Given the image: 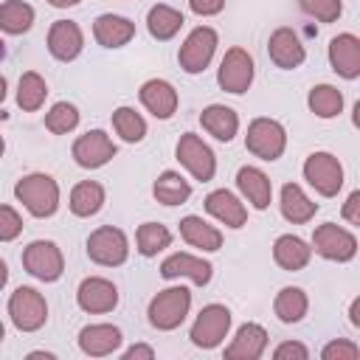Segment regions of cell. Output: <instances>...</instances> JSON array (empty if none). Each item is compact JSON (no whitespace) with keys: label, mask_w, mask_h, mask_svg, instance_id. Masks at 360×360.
Returning a JSON list of instances; mask_svg holds the SVG:
<instances>
[{"label":"cell","mask_w":360,"mask_h":360,"mask_svg":"<svg viewBox=\"0 0 360 360\" xmlns=\"http://www.w3.org/2000/svg\"><path fill=\"white\" fill-rule=\"evenodd\" d=\"M14 197L31 217L48 219L59 208V183L45 172H31L14 183Z\"/></svg>","instance_id":"cell-1"},{"label":"cell","mask_w":360,"mask_h":360,"mask_svg":"<svg viewBox=\"0 0 360 360\" xmlns=\"http://www.w3.org/2000/svg\"><path fill=\"white\" fill-rule=\"evenodd\" d=\"M188 309H191V290L183 287V284H177V287L160 290V292L149 301L146 315H149V323H152L155 329L172 332V329H177V326L186 321Z\"/></svg>","instance_id":"cell-2"},{"label":"cell","mask_w":360,"mask_h":360,"mask_svg":"<svg viewBox=\"0 0 360 360\" xmlns=\"http://www.w3.org/2000/svg\"><path fill=\"white\" fill-rule=\"evenodd\" d=\"M245 149L259 160H278L287 149V129L276 118H253L245 132Z\"/></svg>","instance_id":"cell-3"},{"label":"cell","mask_w":360,"mask_h":360,"mask_svg":"<svg viewBox=\"0 0 360 360\" xmlns=\"http://www.w3.org/2000/svg\"><path fill=\"white\" fill-rule=\"evenodd\" d=\"M174 158L180 160V166L200 183L214 180L217 174V158L214 149L197 135V132H183L177 146H174Z\"/></svg>","instance_id":"cell-4"},{"label":"cell","mask_w":360,"mask_h":360,"mask_svg":"<svg viewBox=\"0 0 360 360\" xmlns=\"http://www.w3.org/2000/svg\"><path fill=\"white\" fill-rule=\"evenodd\" d=\"M321 259L326 262H352L357 256V236L335 222H323L312 231V245H309Z\"/></svg>","instance_id":"cell-5"},{"label":"cell","mask_w":360,"mask_h":360,"mask_svg":"<svg viewBox=\"0 0 360 360\" xmlns=\"http://www.w3.org/2000/svg\"><path fill=\"white\" fill-rule=\"evenodd\" d=\"M231 309L225 304H205L191 323V343L197 349H217L231 332Z\"/></svg>","instance_id":"cell-6"},{"label":"cell","mask_w":360,"mask_h":360,"mask_svg":"<svg viewBox=\"0 0 360 360\" xmlns=\"http://www.w3.org/2000/svg\"><path fill=\"white\" fill-rule=\"evenodd\" d=\"M253 76H256L253 56H250L245 48H239V45L228 48L225 56H222V62H219V70H217V84H219V90L233 93V96H242V93L250 90Z\"/></svg>","instance_id":"cell-7"},{"label":"cell","mask_w":360,"mask_h":360,"mask_svg":"<svg viewBox=\"0 0 360 360\" xmlns=\"http://www.w3.org/2000/svg\"><path fill=\"white\" fill-rule=\"evenodd\" d=\"M87 256L101 267H118L129 256V239L115 225H101L87 236Z\"/></svg>","instance_id":"cell-8"},{"label":"cell","mask_w":360,"mask_h":360,"mask_svg":"<svg viewBox=\"0 0 360 360\" xmlns=\"http://www.w3.org/2000/svg\"><path fill=\"white\" fill-rule=\"evenodd\" d=\"M22 267L34 278L51 284V281H59L62 278V273H65V256H62V250H59L56 242H51V239H34L22 250Z\"/></svg>","instance_id":"cell-9"},{"label":"cell","mask_w":360,"mask_h":360,"mask_svg":"<svg viewBox=\"0 0 360 360\" xmlns=\"http://www.w3.org/2000/svg\"><path fill=\"white\" fill-rule=\"evenodd\" d=\"M8 315H11V323L20 329V332H37L45 326L48 321V304H45V295L34 287H17L8 298Z\"/></svg>","instance_id":"cell-10"},{"label":"cell","mask_w":360,"mask_h":360,"mask_svg":"<svg viewBox=\"0 0 360 360\" xmlns=\"http://www.w3.org/2000/svg\"><path fill=\"white\" fill-rule=\"evenodd\" d=\"M217 45H219L217 31H214L211 25H197V28L183 39V45H180V51H177L180 68H183L186 73H191V76L202 73V70L211 65Z\"/></svg>","instance_id":"cell-11"},{"label":"cell","mask_w":360,"mask_h":360,"mask_svg":"<svg viewBox=\"0 0 360 360\" xmlns=\"http://www.w3.org/2000/svg\"><path fill=\"white\" fill-rule=\"evenodd\" d=\"M304 180L321 197H335L343 188V166L332 152H312L304 160Z\"/></svg>","instance_id":"cell-12"},{"label":"cell","mask_w":360,"mask_h":360,"mask_svg":"<svg viewBox=\"0 0 360 360\" xmlns=\"http://www.w3.org/2000/svg\"><path fill=\"white\" fill-rule=\"evenodd\" d=\"M70 155L82 169H101L118 155V146L112 143V138L104 129H87L84 135H79L73 141Z\"/></svg>","instance_id":"cell-13"},{"label":"cell","mask_w":360,"mask_h":360,"mask_svg":"<svg viewBox=\"0 0 360 360\" xmlns=\"http://www.w3.org/2000/svg\"><path fill=\"white\" fill-rule=\"evenodd\" d=\"M76 304L87 315L112 312L118 307V287L104 276H87L76 290Z\"/></svg>","instance_id":"cell-14"},{"label":"cell","mask_w":360,"mask_h":360,"mask_svg":"<svg viewBox=\"0 0 360 360\" xmlns=\"http://www.w3.org/2000/svg\"><path fill=\"white\" fill-rule=\"evenodd\" d=\"M267 56L273 59L276 68H281V70H295V68L304 65L307 48H304L301 37H298L292 28L281 25V28H276V31L270 34V39H267Z\"/></svg>","instance_id":"cell-15"},{"label":"cell","mask_w":360,"mask_h":360,"mask_svg":"<svg viewBox=\"0 0 360 360\" xmlns=\"http://www.w3.org/2000/svg\"><path fill=\"white\" fill-rule=\"evenodd\" d=\"M138 98L146 107V112H152L160 121H169L177 112V104H180V96H177L174 84L166 82V79H149V82H143L141 90H138Z\"/></svg>","instance_id":"cell-16"},{"label":"cell","mask_w":360,"mask_h":360,"mask_svg":"<svg viewBox=\"0 0 360 360\" xmlns=\"http://www.w3.org/2000/svg\"><path fill=\"white\" fill-rule=\"evenodd\" d=\"M84 48V34L73 20H56L48 28V51L56 62H73Z\"/></svg>","instance_id":"cell-17"},{"label":"cell","mask_w":360,"mask_h":360,"mask_svg":"<svg viewBox=\"0 0 360 360\" xmlns=\"http://www.w3.org/2000/svg\"><path fill=\"white\" fill-rule=\"evenodd\" d=\"M264 349H267V329L256 321H248L236 329V335L225 346V357L228 360H259Z\"/></svg>","instance_id":"cell-18"},{"label":"cell","mask_w":360,"mask_h":360,"mask_svg":"<svg viewBox=\"0 0 360 360\" xmlns=\"http://www.w3.org/2000/svg\"><path fill=\"white\" fill-rule=\"evenodd\" d=\"M329 65L338 76L354 82L360 76V39L354 34H338L329 39Z\"/></svg>","instance_id":"cell-19"},{"label":"cell","mask_w":360,"mask_h":360,"mask_svg":"<svg viewBox=\"0 0 360 360\" xmlns=\"http://www.w3.org/2000/svg\"><path fill=\"white\" fill-rule=\"evenodd\" d=\"M160 276L163 278H191L197 287H205L214 276V264L200 259V256H191V253H172L160 262Z\"/></svg>","instance_id":"cell-20"},{"label":"cell","mask_w":360,"mask_h":360,"mask_svg":"<svg viewBox=\"0 0 360 360\" xmlns=\"http://www.w3.org/2000/svg\"><path fill=\"white\" fill-rule=\"evenodd\" d=\"M121 340H124V335L112 323H87L79 332V349L87 357H107L121 349Z\"/></svg>","instance_id":"cell-21"},{"label":"cell","mask_w":360,"mask_h":360,"mask_svg":"<svg viewBox=\"0 0 360 360\" xmlns=\"http://www.w3.org/2000/svg\"><path fill=\"white\" fill-rule=\"evenodd\" d=\"M205 211H208L217 222H222L225 228H233V231H239V228L248 222V208H245V202H242L233 191H228V188L211 191V194L205 197Z\"/></svg>","instance_id":"cell-22"},{"label":"cell","mask_w":360,"mask_h":360,"mask_svg":"<svg viewBox=\"0 0 360 360\" xmlns=\"http://www.w3.org/2000/svg\"><path fill=\"white\" fill-rule=\"evenodd\" d=\"M236 188L239 194L256 208V211H267L270 200H273V183L270 177L259 169V166H242L236 172Z\"/></svg>","instance_id":"cell-23"},{"label":"cell","mask_w":360,"mask_h":360,"mask_svg":"<svg viewBox=\"0 0 360 360\" xmlns=\"http://www.w3.org/2000/svg\"><path fill=\"white\" fill-rule=\"evenodd\" d=\"M93 37L101 48H124L135 37V22L121 14H98L93 22Z\"/></svg>","instance_id":"cell-24"},{"label":"cell","mask_w":360,"mask_h":360,"mask_svg":"<svg viewBox=\"0 0 360 360\" xmlns=\"http://www.w3.org/2000/svg\"><path fill=\"white\" fill-rule=\"evenodd\" d=\"M309 259H312V248L295 233H281L273 242V262L287 273L304 270L309 264Z\"/></svg>","instance_id":"cell-25"},{"label":"cell","mask_w":360,"mask_h":360,"mask_svg":"<svg viewBox=\"0 0 360 360\" xmlns=\"http://www.w3.org/2000/svg\"><path fill=\"white\" fill-rule=\"evenodd\" d=\"M278 208H281V217L292 225H307L318 214V202H312L298 183H284L281 186Z\"/></svg>","instance_id":"cell-26"},{"label":"cell","mask_w":360,"mask_h":360,"mask_svg":"<svg viewBox=\"0 0 360 360\" xmlns=\"http://www.w3.org/2000/svg\"><path fill=\"white\" fill-rule=\"evenodd\" d=\"M200 124L211 138H217L222 143H231L239 132V115H236V110H231L225 104H208L200 112Z\"/></svg>","instance_id":"cell-27"},{"label":"cell","mask_w":360,"mask_h":360,"mask_svg":"<svg viewBox=\"0 0 360 360\" xmlns=\"http://www.w3.org/2000/svg\"><path fill=\"white\" fill-rule=\"evenodd\" d=\"M180 236L186 239V245L200 248V250H205V253H214V250L222 248V231H219L217 225L205 222V219L197 217V214H188V217L180 219Z\"/></svg>","instance_id":"cell-28"},{"label":"cell","mask_w":360,"mask_h":360,"mask_svg":"<svg viewBox=\"0 0 360 360\" xmlns=\"http://www.w3.org/2000/svg\"><path fill=\"white\" fill-rule=\"evenodd\" d=\"M104 200H107V191H104V186L98 180H82V183L73 186L68 205H70L73 217L87 219V217H96L104 208Z\"/></svg>","instance_id":"cell-29"},{"label":"cell","mask_w":360,"mask_h":360,"mask_svg":"<svg viewBox=\"0 0 360 360\" xmlns=\"http://www.w3.org/2000/svg\"><path fill=\"white\" fill-rule=\"evenodd\" d=\"M152 194L160 205H183L191 197V183L180 172L166 169V172L158 174L155 186H152Z\"/></svg>","instance_id":"cell-30"},{"label":"cell","mask_w":360,"mask_h":360,"mask_svg":"<svg viewBox=\"0 0 360 360\" xmlns=\"http://www.w3.org/2000/svg\"><path fill=\"white\" fill-rule=\"evenodd\" d=\"M307 309H309V298H307V292L301 287H281L276 292V298H273V312H276V318L281 323L304 321Z\"/></svg>","instance_id":"cell-31"},{"label":"cell","mask_w":360,"mask_h":360,"mask_svg":"<svg viewBox=\"0 0 360 360\" xmlns=\"http://www.w3.org/2000/svg\"><path fill=\"white\" fill-rule=\"evenodd\" d=\"M183 22H186L183 14H180L177 8H172V6H166V3L152 6L149 14H146V28H149V34H152L158 42H166V39L177 37L180 28H183Z\"/></svg>","instance_id":"cell-32"},{"label":"cell","mask_w":360,"mask_h":360,"mask_svg":"<svg viewBox=\"0 0 360 360\" xmlns=\"http://www.w3.org/2000/svg\"><path fill=\"white\" fill-rule=\"evenodd\" d=\"M34 6H28L25 0H6L0 3V31L20 37L25 31H31L34 25Z\"/></svg>","instance_id":"cell-33"},{"label":"cell","mask_w":360,"mask_h":360,"mask_svg":"<svg viewBox=\"0 0 360 360\" xmlns=\"http://www.w3.org/2000/svg\"><path fill=\"white\" fill-rule=\"evenodd\" d=\"M48 98V84L37 70H25L17 82V107L22 112H37Z\"/></svg>","instance_id":"cell-34"},{"label":"cell","mask_w":360,"mask_h":360,"mask_svg":"<svg viewBox=\"0 0 360 360\" xmlns=\"http://www.w3.org/2000/svg\"><path fill=\"white\" fill-rule=\"evenodd\" d=\"M135 245H138L141 256L152 259V256H158L160 250H166L172 245V231L160 222H143L135 231Z\"/></svg>","instance_id":"cell-35"},{"label":"cell","mask_w":360,"mask_h":360,"mask_svg":"<svg viewBox=\"0 0 360 360\" xmlns=\"http://www.w3.org/2000/svg\"><path fill=\"white\" fill-rule=\"evenodd\" d=\"M307 104L318 118H335L343 112V93L335 84H315L307 96Z\"/></svg>","instance_id":"cell-36"},{"label":"cell","mask_w":360,"mask_h":360,"mask_svg":"<svg viewBox=\"0 0 360 360\" xmlns=\"http://www.w3.org/2000/svg\"><path fill=\"white\" fill-rule=\"evenodd\" d=\"M112 129L127 143H141L146 138V121L135 107H118L112 110Z\"/></svg>","instance_id":"cell-37"},{"label":"cell","mask_w":360,"mask_h":360,"mask_svg":"<svg viewBox=\"0 0 360 360\" xmlns=\"http://www.w3.org/2000/svg\"><path fill=\"white\" fill-rule=\"evenodd\" d=\"M79 127V110L70 101H56L48 112H45V129L53 135H68Z\"/></svg>","instance_id":"cell-38"},{"label":"cell","mask_w":360,"mask_h":360,"mask_svg":"<svg viewBox=\"0 0 360 360\" xmlns=\"http://www.w3.org/2000/svg\"><path fill=\"white\" fill-rule=\"evenodd\" d=\"M301 11L318 22H335L343 14V3L340 0H298Z\"/></svg>","instance_id":"cell-39"},{"label":"cell","mask_w":360,"mask_h":360,"mask_svg":"<svg viewBox=\"0 0 360 360\" xmlns=\"http://www.w3.org/2000/svg\"><path fill=\"white\" fill-rule=\"evenodd\" d=\"M321 357H323V360H357V357H360V346H357L354 340L338 338V340H329V343L321 349Z\"/></svg>","instance_id":"cell-40"},{"label":"cell","mask_w":360,"mask_h":360,"mask_svg":"<svg viewBox=\"0 0 360 360\" xmlns=\"http://www.w3.org/2000/svg\"><path fill=\"white\" fill-rule=\"evenodd\" d=\"M22 233V217L11 208L0 202V242H14Z\"/></svg>","instance_id":"cell-41"},{"label":"cell","mask_w":360,"mask_h":360,"mask_svg":"<svg viewBox=\"0 0 360 360\" xmlns=\"http://www.w3.org/2000/svg\"><path fill=\"white\" fill-rule=\"evenodd\" d=\"M273 357L276 360H307L309 349L304 343H298V340H284V343H278L273 349Z\"/></svg>","instance_id":"cell-42"},{"label":"cell","mask_w":360,"mask_h":360,"mask_svg":"<svg viewBox=\"0 0 360 360\" xmlns=\"http://www.w3.org/2000/svg\"><path fill=\"white\" fill-rule=\"evenodd\" d=\"M188 8L197 17H214L225 8V0H188Z\"/></svg>","instance_id":"cell-43"},{"label":"cell","mask_w":360,"mask_h":360,"mask_svg":"<svg viewBox=\"0 0 360 360\" xmlns=\"http://www.w3.org/2000/svg\"><path fill=\"white\" fill-rule=\"evenodd\" d=\"M343 219L349 225H360V191H352L343 202Z\"/></svg>","instance_id":"cell-44"},{"label":"cell","mask_w":360,"mask_h":360,"mask_svg":"<svg viewBox=\"0 0 360 360\" xmlns=\"http://www.w3.org/2000/svg\"><path fill=\"white\" fill-rule=\"evenodd\" d=\"M152 357H155V349L146 343H135L124 352V360H152Z\"/></svg>","instance_id":"cell-45"},{"label":"cell","mask_w":360,"mask_h":360,"mask_svg":"<svg viewBox=\"0 0 360 360\" xmlns=\"http://www.w3.org/2000/svg\"><path fill=\"white\" fill-rule=\"evenodd\" d=\"M349 321H352V326H360V298L352 301V307H349Z\"/></svg>","instance_id":"cell-46"},{"label":"cell","mask_w":360,"mask_h":360,"mask_svg":"<svg viewBox=\"0 0 360 360\" xmlns=\"http://www.w3.org/2000/svg\"><path fill=\"white\" fill-rule=\"evenodd\" d=\"M48 6H53V8H70V6H79L82 0H45Z\"/></svg>","instance_id":"cell-47"},{"label":"cell","mask_w":360,"mask_h":360,"mask_svg":"<svg viewBox=\"0 0 360 360\" xmlns=\"http://www.w3.org/2000/svg\"><path fill=\"white\" fill-rule=\"evenodd\" d=\"M6 284H8V264L0 259V290H3Z\"/></svg>","instance_id":"cell-48"},{"label":"cell","mask_w":360,"mask_h":360,"mask_svg":"<svg viewBox=\"0 0 360 360\" xmlns=\"http://www.w3.org/2000/svg\"><path fill=\"white\" fill-rule=\"evenodd\" d=\"M6 93H8V82H6V76H0V104L6 101Z\"/></svg>","instance_id":"cell-49"},{"label":"cell","mask_w":360,"mask_h":360,"mask_svg":"<svg viewBox=\"0 0 360 360\" xmlns=\"http://www.w3.org/2000/svg\"><path fill=\"white\" fill-rule=\"evenodd\" d=\"M28 357H45V360H53V354H51V352H31Z\"/></svg>","instance_id":"cell-50"},{"label":"cell","mask_w":360,"mask_h":360,"mask_svg":"<svg viewBox=\"0 0 360 360\" xmlns=\"http://www.w3.org/2000/svg\"><path fill=\"white\" fill-rule=\"evenodd\" d=\"M3 338H6V326H3V321H0V343H3Z\"/></svg>","instance_id":"cell-51"},{"label":"cell","mask_w":360,"mask_h":360,"mask_svg":"<svg viewBox=\"0 0 360 360\" xmlns=\"http://www.w3.org/2000/svg\"><path fill=\"white\" fill-rule=\"evenodd\" d=\"M3 152H6V141H3V135H0V158H3Z\"/></svg>","instance_id":"cell-52"},{"label":"cell","mask_w":360,"mask_h":360,"mask_svg":"<svg viewBox=\"0 0 360 360\" xmlns=\"http://www.w3.org/2000/svg\"><path fill=\"white\" fill-rule=\"evenodd\" d=\"M6 56V48H3V39H0V59Z\"/></svg>","instance_id":"cell-53"}]
</instances>
